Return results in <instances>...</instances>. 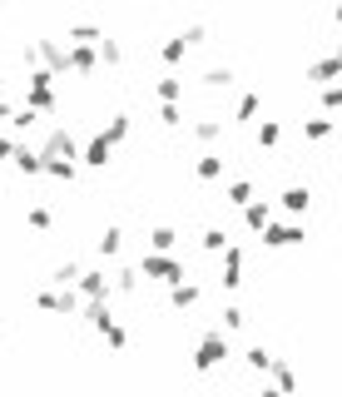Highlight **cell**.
<instances>
[{"label":"cell","instance_id":"1","mask_svg":"<svg viewBox=\"0 0 342 397\" xmlns=\"http://www.w3.org/2000/svg\"><path fill=\"white\" fill-rule=\"evenodd\" d=\"M223 353H228V343H223V337L213 333V337H204V348H199V368H213V363H223Z\"/></svg>","mask_w":342,"mask_h":397},{"label":"cell","instance_id":"2","mask_svg":"<svg viewBox=\"0 0 342 397\" xmlns=\"http://www.w3.org/2000/svg\"><path fill=\"white\" fill-rule=\"evenodd\" d=\"M144 273H149V278H164V283H179V263H169V258H159V253L144 258Z\"/></svg>","mask_w":342,"mask_h":397},{"label":"cell","instance_id":"3","mask_svg":"<svg viewBox=\"0 0 342 397\" xmlns=\"http://www.w3.org/2000/svg\"><path fill=\"white\" fill-rule=\"evenodd\" d=\"M238 268H243L238 249H228V258H223V288H234V283H238Z\"/></svg>","mask_w":342,"mask_h":397},{"label":"cell","instance_id":"4","mask_svg":"<svg viewBox=\"0 0 342 397\" xmlns=\"http://www.w3.org/2000/svg\"><path fill=\"white\" fill-rule=\"evenodd\" d=\"M283 204H288L293 214H303L308 209V189H288V194H283Z\"/></svg>","mask_w":342,"mask_h":397},{"label":"cell","instance_id":"5","mask_svg":"<svg viewBox=\"0 0 342 397\" xmlns=\"http://www.w3.org/2000/svg\"><path fill=\"white\" fill-rule=\"evenodd\" d=\"M248 223H253V229H268V204H253L248 209Z\"/></svg>","mask_w":342,"mask_h":397},{"label":"cell","instance_id":"6","mask_svg":"<svg viewBox=\"0 0 342 397\" xmlns=\"http://www.w3.org/2000/svg\"><path fill=\"white\" fill-rule=\"evenodd\" d=\"M174 303L184 308V303H199V288H184V283H179V288H174Z\"/></svg>","mask_w":342,"mask_h":397},{"label":"cell","instance_id":"7","mask_svg":"<svg viewBox=\"0 0 342 397\" xmlns=\"http://www.w3.org/2000/svg\"><path fill=\"white\" fill-rule=\"evenodd\" d=\"M99 253H120V234H114V229L99 239Z\"/></svg>","mask_w":342,"mask_h":397},{"label":"cell","instance_id":"8","mask_svg":"<svg viewBox=\"0 0 342 397\" xmlns=\"http://www.w3.org/2000/svg\"><path fill=\"white\" fill-rule=\"evenodd\" d=\"M218 169H223V164H218V159H213V154H208V159H204V164H199V174H204V179H213V174H218Z\"/></svg>","mask_w":342,"mask_h":397},{"label":"cell","instance_id":"9","mask_svg":"<svg viewBox=\"0 0 342 397\" xmlns=\"http://www.w3.org/2000/svg\"><path fill=\"white\" fill-rule=\"evenodd\" d=\"M174 244V229H154V249H169Z\"/></svg>","mask_w":342,"mask_h":397},{"label":"cell","instance_id":"10","mask_svg":"<svg viewBox=\"0 0 342 397\" xmlns=\"http://www.w3.org/2000/svg\"><path fill=\"white\" fill-rule=\"evenodd\" d=\"M327 104H342V85H332V90H327Z\"/></svg>","mask_w":342,"mask_h":397}]
</instances>
